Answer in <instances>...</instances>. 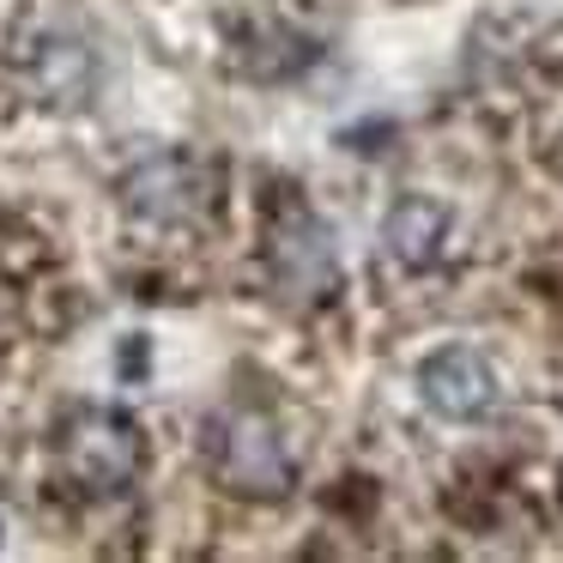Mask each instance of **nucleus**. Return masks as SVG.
<instances>
[{"label": "nucleus", "instance_id": "f257e3e1", "mask_svg": "<svg viewBox=\"0 0 563 563\" xmlns=\"http://www.w3.org/2000/svg\"><path fill=\"white\" fill-rule=\"evenodd\" d=\"M207 449H212V466H219L236 490H249V497H279V490L291 485V449H285V437L255 412L219 418Z\"/></svg>", "mask_w": 563, "mask_h": 563}, {"label": "nucleus", "instance_id": "f03ea898", "mask_svg": "<svg viewBox=\"0 0 563 563\" xmlns=\"http://www.w3.org/2000/svg\"><path fill=\"white\" fill-rule=\"evenodd\" d=\"M62 454H67V473L91 490H115L134 478L140 466V424L110 406H86V412L67 424L62 437Z\"/></svg>", "mask_w": 563, "mask_h": 563}, {"label": "nucleus", "instance_id": "7ed1b4c3", "mask_svg": "<svg viewBox=\"0 0 563 563\" xmlns=\"http://www.w3.org/2000/svg\"><path fill=\"white\" fill-rule=\"evenodd\" d=\"M418 394H424V406L437 418L466 424V418H485L497 406V376H490L485 352H473V345H442L418 369Z\"/></svg>", "mask_w": 563, "mask_h": 563}, {"label": "nucleus", "instance_id": "20e7f679", "mask_svg": "<svg viewBox=\"0 0 563 563\" xmlns=\"http://www.w3.org/2000/svg\"><path fill=\"white\" fill-rule=\"evenodd\" d=\"M122 195L152 224H188L200 212V200H207V176L188 158H176V152H152V158H140L122 176Z\"/></svg>", "mask_w": 563, "mask_h": 563}, {"label": "nucleus", "instance_id": "39448f33", "mask_svg": "<svg viewBox=\"0 0 563 563\" xmlns=\"http://www.w3.org/2000/svg\"><path fill=\"white\" fill-rule=\"evenodd\" d=\"M273 273H279L285 291H303V297L328 291V285H333V243H328V231H321L316 219H291L279 231V243H273Z\"/></svg>", "mask_w": 563, "mask_h": 563}, {"label": "nucleus", "instance_id": "423d86ee", "mask_svg": "<svg viewBox=\"0 0 563 563\" xmlns=\"http://www.w3.org/2000/svg\"><path fill=\"white\" fill-rule=\"evenodd\" d=\"M442 224H449V219H442L437 200L406 195V200H394L382 236H388L394 261H406V267H430V261H437V243H442Z\"/></svg>", "mask_w": 563, "mask_h": 563}, {"label": "nucleus", "instance_id": "0eeeda50", "mask_svg": "<svg viewBox=\"0 0 563 563\" xmlns=\"http://www.w3.org/2000/svg\"><path fill=\"white\" fill-rule=\"evenodd\" d=\"M91 79H98V67H91V49L74 37H49L37 49V86L49 103H86Z\"/></svg>", "mask_w": 563, "mask_h": 563}]
</instances>
